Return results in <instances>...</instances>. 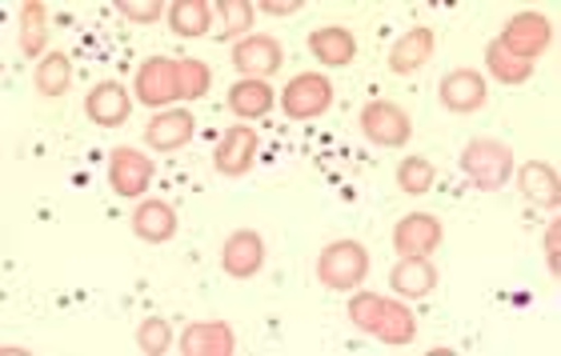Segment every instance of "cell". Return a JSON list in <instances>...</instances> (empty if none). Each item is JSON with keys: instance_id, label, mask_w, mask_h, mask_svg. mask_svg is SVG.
<instances>
[{"instance_id": "cell-1", "label": "cell", "mask_w": 561, "mask_h": 356, "mask_svg": "<svg viewBox=\"0 0 561 356\" xmlns=\"http://www.w3.org/2000/svg\"><path fill=\"white\" fill-rule=\"evenodd\" d=\"M350 321L353 329H362L365 336H377V341H386V345H410L413 336H417V321H413V312L398 300H386L377 297V292H357L350 300Z\"/></svg>"}, {"instance_id": "cell-2", "label": "cell", "mask_w": 561, "mask_h": 356, "mask_svg": "<svg viewBox=\"0 0 561 356\" xmlns=\"http://www.w3.org/2000/svg\"><path fill=\"white\" fill-rule=\"evenodd\" d=\"M461 169L473 181V188L481 193H497L510 176H514V149L502 145V140L478 137L469 140L466 152H461Z\"/></svg>"}, {"instance_id": "cell-3", "label": "cell", "mask_w": 561, "mask_h": 356, "mask_svg": "<svg viewBox=\"0 0 561 356\" xmlns=\"http://www.w3.org/2000/svg\"><path fill=\"white\" fill-rule=\"evenodd\" d=\"M369 276V253L357 241H333L317 256V280L333 292H350Z\"/></svg>"}, {"instance_id": "cell-4", "label": "cell", "mask_w": 561, "mask_h": 356, "mask_svg": "<svg viewBox=\"0 0 561 356\" xmlns=\"http://www.w3.org/2000/svg\"><path fill=\"white\" fill-rule=\"evenodd\" d=\"M362 133H365V140H374L381 149H405L413 137V120L398 104L369 101L362 108Z\"/></svg>"}, {"instance_id": "cell-5", "label": "cell", "mask_w": 561, "mask_h": 356, "mask_svg": "<svg viewBox=\"0 0 561 356\" xmlns=\"http://www.w3.org/2000/svg\"><path fill=\"white\" fill-rule=\"evenodd\" d=\"M329 104H333V84L329 77L321 72H301V77H293L280 92V108L285 116L293 120H313V116H325Z\"/></svg>"}, {"instance_id": "cell-6", "label": "cell", "mask_w": 561, "mask_h": 356, "mask_svg": "<svg viewBox=\"0 0 561 356\" xmlns=\"http://www.w3.org/2000/svg\"><path fill=\"white\" fill-rule=\"evenodd\" d=\"M550 41H553V24H550V16H541V12H522V16H514L510 28L497 36V45H502L510 57L529 60V65H534V57H541V53L550 48Z\"/></svg>"}, {"instance_id": "cell-7", "label": "cell", "mask_w": 561, "mask_h": 356, "mask_svg": "<svg viewBox=\"0 0 561 356\" xmlns=\"http://www.w3.org/2000/svg\"><path fill=\"white\" fill-rule=\"evenodd\" d=\"M257 149H261L257 133L249 125H233L217 140V149H213V169L221 176H245L253 169V161H257Z\"/></svg>"}, {"instance_id": "cell-8", "label": "cell", "mask_w": 561, "mask_h": 356, "mask_svg": "<svg viewBox=\"0 0 561 356\" xmlns=\"http://www.w3.org/2000/svg\"><path fill=\"white\" fill-rule=\"evenodd\" d=\"M280 60H285V48H280V41H273V36H265V33L245 36V41H237V48H233L237 72H241V77H253V81L273 77V72L280 69Z\"/></svg>"}, {"instance_id": "cell-9", "label": "cell", "mask_w": 561, "mask_h": 356, "mask_svg": "<svg viewBox=\"0 0 561 356\" xmlns=\"http://www.w3.org/2000/svg\"><path fill=\"white\" fill-rule=\"evenodd\" d=\"M137 101L149 104V108H161V104L181 101L176 96V60L169 57H149L137 69Z\"/></svg>"}, {"instance_id": "cell-10", "label": "cell", "mask_w": 561, "mask_h": 356, "mask_svg": "<svg viewBox=\"0 0 561 356\" xmlns=\"http://www.w3.org/2000/svg\"><path fill=\"white\" fill-rule=\"evenodd\" d=\"M442 237H445V229L433 213H413V217L398 220L393 249H398V256H430L433 249H442Z\"/></svg>"}, {"instance_id": "cell-11", "label": "cell", "mask_w": 561, "mask_h": 356, "mask_svg": "<svg viewBox=\"0 0 561 356\" xmlns=\"http://www.w3.org/2000/svg\"><path fill=\"white\" fill-rule=\"evenodd\" d=\"M197 133V120L188 108H164L161 116H152L149 128H145V145L152 152H181Z\"/></svg>"}, {"instance_id": "cell-12", "label": "cell", "mask_w": 561, "mask_h": 356, "mask_svg": "<svg viewBox=\"0 0 561 356\" xmlns=\"http://www.w3.org/2000/svg\"><path fill=\"white\" fill-rule=\"evenodd\" d=\"M261 265H265V241H261L253 229H237L221 249L225 276H233V280H249V276L261 273Z\"/></svg>"}, {"instance_id": "cell-13", "label": "cell", "mask_w": 561, "mask_h": 356, "mask_svg": "<svg viewBox=\"0 0 561 356\" xmlns=\"http://www.w3.org/2000/svg\"><path fill=\"white\" fill-rule=\"evenodd\" d=\"M152 181V161L137 149H113L108 157V184L121 196H140Z\"/></svg>"}, {"instance_id": "cell-14", "label": "cell", "mask_w": 561, "mask_h": 356, "mask_svg": "<svg viewBox=\"0 0 561 356\" xmlns=\"http://www.w3.org/2000/svg\"><path fill=\"white\" fill-rule=\"evenodd\" d=\"M437 96H442V104L449 108V113L466 116V113H478L481 104H485V96H490V89H485V81H481V72H473V69H454L442 81Z\"/></svg>"}, {"instance_id": "cell-15", "label": "cell", "mask_w": 561, "mask_h": 356, "mask_svg": "<svg viewBox=\"0 0 561 356\" xmlns=\"http://www.w3.org/2000/svg\"><path fill=\"white\" fill-rule=\"evenodd\" d=\"M129 92H125V84L117 81H101L89 96H84V113H89V120L101 128H117L129 120Z\"/></svg>"}, {"instance_id": "cell-16", "label": "cell", "mask_w": 561, "mask_h": 356, "mask_svg": "<svg viewBox=\"0 0 561 356\" xmlns=\"http://www.w3.org/2000/svg\"><path fill=\"white\" fill-rule=\"evenodd\" d=\"M233 329L225 321H197L188 324L185 336H181V353L185 356H233Z\"/></svg>"}, {"instance_id": "cell-17", "label": "cell", "mask_w": 561, "mask_h": 356, "mask_svg": "<svg viewBox=\"0 0 561 356\" xmlns=\"http://www.w3.org/2000/svg\"><path fill=\"white\" fill-rule=\"evenodd\" d=\"M433 45H437V36H433V28L417 24V28H410V33L401 36L398 45H393V53H389V69L398 72V77H410V72H421L425 65H430Z\"/></svg>"}, {"instance_id": "cell-18", "label": "cell", "mask_w": 561, "mask_h": 356, "mask_svg": "<svg viewBox=\"0 0 561 356\" xmlns=\"http://www.w3.org/2000/svg\"><path fill=\"white\" fill-rule=\"evenodd\" d=\"M309 53H313L321 65H329V69H345V65H353V57H357V41H353L350 28L329 24V28L309 33Z\"/></svg>"}, {"instance_id": "cell-19", "label": "cell", "mask_w": 561, "mask_h": 356, "mask_svg": "<svg viewBox=\"0 0 561 356\" xmlns=\"http://www.w3.org/2000/svg\"><path fill=\"white\" fill-rule=\"evenodd\" d=\"M389 285H393V292H401V297H430L433 288H437V268L430 265V256H401L398 268L389 273Z\"/></svg>"}, {"instance_id": "cell-20", "label": "cell", "mask_w": 561, "mask_h": 356, "mask_svg": "<svg viewBox=\"0 0 561 356\" xmlns=\"http://www.w3.org/2000/svg\"><path fill=\"white\" fill-rule=\"evenodd\" d=\"M517 188H522V196H526L529 205H538V208H558V200H561L558 173L541 161H529L517 169Z\"/></svg>"}, {"instance_id": "cell-21", "label": "cell", "mask_w": 561, "mask_h": 356, "mask_svg": "<svg viewBox=\"0 0 561 356\" xmlns=\"http://www.w3.org/2000/svg\"><path fill=\"white\" fill-rule=\"evenodd\" d=\"M133 232L149 244L173 241L176 237L173 205H164V200H145V205H137V213H133Z\"/></svg>"}, {"instance_id": "cell-22", "label": "cell", "mask_w": 561, "mask_h": 356, "mask_svg": "<svg viewBox=\"0 0 561 356\" xmlns=\"http://www.w3.org/2000/svg\"><path fill=\"white\" fill-rule=\"evenodd\" d=\"M229 108H233V116H245V120L270 116V108H273V89L265 81L241 77V81H237L233 89H229Z\"/></svg>"}, {"instance_id": "cell-23", "label": "cell", "mask_w": 561, "mask_h": 356, "mask_svg": "<svg viewBox=\"0 0 561 356\" xmlns=\"http://www.w3.org/2000/svg\"><path fill=\"white\" fill-rule=\"evenodd\" d=\"M213 24V4L209 0H176L169 4V28L185 41H197V36L209 33Z\"/></svg>"}, {"instance_id": "cell-24", "label": "cell", "mask_w": 561, "mask_h": 356, "mask_svg": "<svg viewBox=\"0 0 561 356\" xmlns=\"http://www.w3.org/2000/svg\"><path fill=\"white\" fill-rule=\"evenodd\" d=\"M33 84H36V92L41 96H65L69 92V84H72V65H69V57L65 53H45V57L36 60V72H33Z\"/></svg>"}, {"instance_id": "cell-25", "label": "cell", "mask_w": 561, "mask_h": 356, "mask_svg": "<svg viewBox=\"0 0 561 356\" xmlns=\"http://www.w3.org/2000/svg\"><path fill=\"white\" fill-rule=\"evenodd\" d=\"M48 45V9L41 0H28L21 9V53L24 57H41Z\"/></svg>"}, {"instance_id": "cell-26", "label": "cell", "mask_w": 561, "mask_h": 356, "mask_svg": "<svg viewBox=\"0 0 561 356\" xmlns=\"http://www.w3.org/2000/svg\"><path fill=\"white\" fill-rule=\"evenodd\" d=\"M209 84H213V72L205 60H193V57L176 60V96L181 101H201L209 92Z\"/></svg>"}, {"instance_id": "cell-27", "label": "cell", "mask_w": 561, "mask_h": 356, "mask_svg": "<svg viewBox=\"0 0 561 356\" xmlns=\"http://www.w3.org/2000/svg\"><path fill=\"white\" fill-rule=\"evenodd\" d=\"M485 65H490L493 81H502V84H526L529 77H534V65H529V60L510 57V53H505L497 41L485 48Z\"/></svg>"}, {"instance_id": "cell-28", "label": "cell", "mask_w": 561, "mask_h": 356, "mask_svg": "<svg viewBox=\"0 0 561 356\" xmlns=\"http://www.w3.org/2000/svg\"><path fill=\"white\" fill-rule=\"evenodd\" d=\"M253 12H257V4H249V0H217V16L225 21L221 28H217V36H221V41H233V36L249 33Z\"/></svg>"}, {"instance_id": "cell-29", "label": "cell", "mask_w": 561, "mask_h": 356, "mask_svg": "<svg viewBox=\"0 0 561 356\" xmlns=\"http://www.w3.org/2000/svg\"><path fill=\"white\" fill-rule=\"evenodd\" d=\"M433 164L425 161V157H410V161H401L398 169V184H401V193H410V196H425L433 188Z\"/></svg>"}, {"instance_id": "cell-30", "label": "cell", "mask_w": 561, "mask_h": 356, "mask_svg": "<svg viewBox=\"0 0 561 356\" xmlns=\"http://www.w3.org/2000/svg\"><path fill=\"white\" fill-rule=\"evenodd\" d=\"M169 345H173V329H169V321H161V317L140 321V329H137V348H140V353L161 356V353H169Z\"/></svg>"}, {"instance_id": "cell-31", "label": "cell", "mask_w": 561, "mask_h": 356, "mask_svg": "<svg viewBox=\"0 0 561 356\" xmlns=\"http://www.w3.org/2000/svg\"><path fill=\"white\" fill-rule=\"evenodd\" d=\"M164 12L169 9H164L161 0H121V16H125V21L152 24V21H161Z\"/></svg>"}, {"instance_id": "cell-32", "label": "cell", "mask_w": 561, "mask_h": 356, "mask_svg": "<svg viewBox=\"0 0 561 356\" xmlns=\"http://www.w3.org/2000/svg\"><path fill=\"white\" fill-rule=\"evenodd\" d=\"M558 237H561V225L553 220L550 229H546V261H550V273L558 276Z\"/></svg>"}, {"instance_id": "cell-33", "label": "cell", "mask_w": 561, "mask_h": 356, "mask_svg": "<svg viewBox=\"0 0 561 356\" xmlns=\"http://www.w3.org/2000/svg\"><path fill=\"white\" fill-rule=\"evenodd\" d=\"M297 9H301V0H261V12H270V16H293Z\"/></svg>"}]
</instances>
